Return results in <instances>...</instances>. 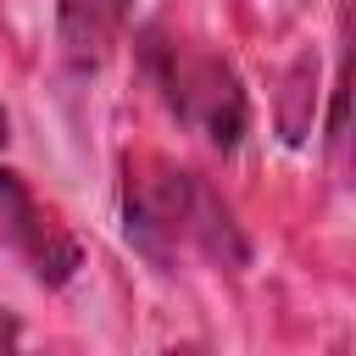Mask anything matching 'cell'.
I'll use <instances>...</instances> for the list:
<instances>
[{
    "label": "cell",
    "mask_w": 356,
    "mask_h": 356,
    "mask_svg": "<svg viewBox=\"0 0 356 356\" xmlns=\"http://www.w3.org/2000/svg\"><path fill=\"white\" fill-rule=\"evenodd\" d=\"M312 111H317V61L300 56L284 78V95H278V128H284V145H306L312 134Z\"/></svg>",
    "instance_id": "cell-5"
},
{
    "label": "cell",
    "mask_w": 356,
    "mask_h": 356,
    "mask_svg": "<svg viewBox=\"0 0 356 356\" xmlns=\"http://www.w3.org/2000/svg\"><path fill=\"white\" fill-rule=\"evenodd\" d=\"M134 0H56V39L72 67H100L128 28Z\"/></svg>",
    "instance_id": "cell-4"
},
{
    "label": "cell",
    "mask_w": 356,
    "mask_h": 356,
    "mask_svg": "<svg viewBox=\"0 0 356 356\" xmlns=\"http://www.w3.org/2000/svg\"><path fill=\"white\" fill-rule=\"evenodd\" d=\"M6 128H11V117H6V106H0V150H6Z\"/></svg>",
    "instance_id": "cell-7"
},
{
    "label": "cell",
    "mask_w": 356,
    "mask_h": 356,
    "mask_svg": "<svg viewBox=\"0 0 356 356\" xmlns=\"http://www.w3.org/2000/svg\"><path fill=\"white\" fill-rule=\"evenodd\" d=\"M122 239L161 273H178L184 261H211L239 273L250 261V239L234 206L200 172L167 156L122 161Z\"/></svg>",
    "instance_id": "cell-1"
},
{
    "label": "cell",
    "mask_w": 356,
    "mask_h": 356,
    "mask_svg": "<svg viewBox=\"0 0 356 356\" xmlns=\"http://www.w3.org/2000/svg\"><path fill=\"white\" fill-rule=\"evenodd\" d=\"M134 50H139V67H145L150 89L161 95V106L184 128H195L217 150H239V139L250 128V95H245L228 56H217L211 44H200V39H189L167 22L139 28Z\"/></svg>",
    "instance_id": "cell-2"
},
{
    "label": "cell",
    "mask_w": 356,
    "mask_h": 356,
    "mask_svg": "<svg viewBox=\"0 0 356 356\" xmlns=\"http://www.w3.org/2000/svg\"><path fill=\"white\" fill-rule=\"evenodd\" d=\"M0 234H6V245L22 256V267H28L44 289L72 284L78 267H83L78 234L61 222V211H56L50 200L33 195V184H28L17 167H0Z\"/></svg>",
    "instance_id": "cell-3"
},
{
    "label": "cell",
    "mask_w": 356,
    "mask_h": 356,
    "mask_svg": "<svg viewBox=\"0 0 356 356\" xmlns=\"http://www.w3.org/2000/svg\"><path fill=\"white\" fill-rule=\"evenodd\" d=\"M22 345V317L11 306H0V350H17Z\"/></svg>",
    "instance_id": "cell-6"
}]
</instances>
